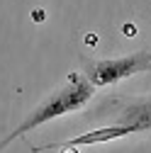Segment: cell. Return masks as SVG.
<instances>
[{
    "label": "cell",
    "instance_id": "6da1fadb",
    "mask_svg": "<svg viewBox=\"0 0 151 153\" xmlns=\"http://www.w3.org/2000/svg\"><path fill=\"white\" fill-rule=\"evenodd\" d=\"M93 90H95V85H93L85 75L71 73V75H68V83H66L64 88H59L54 95H49L46 102H42L12 134H7V136L3 139V148L10 146L17 136L32 131L34 126H39V124H44V122H49V119H56V117H61V114H68V112L81 109V107L93 97Z\"/></svg>",
    "mask_w": 151,
    "mask_h": 153
},
{
    "label": "cell",
    "instance_id": "7a4b0ae2",
    "mask_svg": "<svg viewBox=\"0 0 151 153\" xmlns=\"http://www.w3.org/2000/svg\"><path fill=\"white\" fill-rule=\"evenodd\" d=\"M81 66H83V75L93 85H112L141 71H151V51H139V53L120 56V59H100V61L81 56Z\"/></svg>",
    "mask_w": 151,
    "mask_h": 153
},
{
    "label": "cell",
    "instance_id": "3957f363",
    "mask_svg": "<svg viewBox=\"0 0 151 153\" xmlns=\"http://www.w3.org/2000/svg\"><path fill=\"white\" fill-rule=\"evenodd\" d=\"M115 126H129L132 131L151 129V97H141L124 105L115 114Z\"/></svg>",
    "mask_w": 151,
    "mask_h": 153
},
{
    "label": "cell",
    "instance_id": "277c9868",
    "mask_svg": "<svg viewBox=\"0 0 151 153\" xmlns=\"http://www.w3.org/2000/svg\"><path fill=\"white\" fill-rule=\"evenodd\" d=\"M127 134H134L129 126H105V129H95V131H88V134H81L71 141H64V143H51L49 148H68V146H88V143H105V141H112V139H120V136H127Z\"/></svg>",
    "mask_w": 151,
    "mask_h": 153
}]
</instances>
